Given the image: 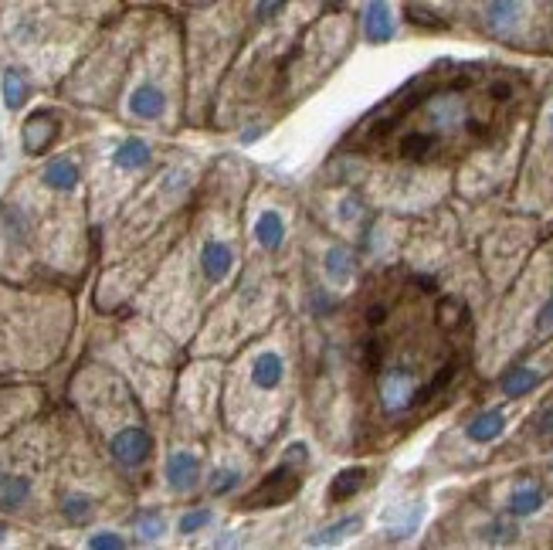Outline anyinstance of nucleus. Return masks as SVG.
I'll use <instances>...</instances> for the list:
<instances>
[{
  "label": "nucleus",
  "mask_w": 553,
  "mask_h": 550,
  "mask_svg": "<svg viewBox=\"0 0 553 550\" xmlns=\"http://www.w3.org/2000/svg\"><path fill=\"white\" fill-rule=\"evenodd\" d=\"M14 540V527L11 520H7V513H0V547H7Z\"/></svg>",
  "instance_id": "obj_31"
},
{
  "label": "nucleus",
  "mask_w": 553,
  "mask_h": 550,
  "mask_svg": "<svg viewBox=\"0 0 553 550\" xmlns=\"http://www.w3.org/2000/svg\"><path fill=\"white\" fill-rule=\"evenodd\" d=\"M503 432H506V415H503V411H496V408L479 411V415H475L469 425H465V435H469L472 442H479V445L496 442Z\"/></svg>",
  "instance_id": "obj_18"
},
{
  "label": "nucleus",
  "mask_w": 553,
  "mask_h": 550,
  "mask_svg": "<svg viewBox=\"0 0 553 550\" xmlns=\"http://www.w3.org/2000/svg\"><path fill=\"white\" fill-rule=\"evenodd\" d=\"M241 479H245V472L238 466H228V462H221V466L207 469L204 476V489L211 500H224V496H235V489L241 486Z\"/></svg>",
  "instance_id": "obj_17"
},
{
  "label": "nucleus",
  "mask_w": 553,
  "mask_h": 550,
  "mask_svg": "<svg viewBox=\"0 0 553 550\" xmlns=\"http://www.w3.org/2000/svg\"><path fill=\"white\" fill-rule=\"evenodd\" d=\"M384 320H387V309L380 306V303L367 309V323H370V326H380V323H384Z\"/></svg>",
  "instance_id": "obj_33"
},
{
  "label": "nucleus",
  "mask_w": 553,
  "mask_h": 550,
  "mask_svg": "<svg viewBox=\"0 0 553 550\" xmlns=\"http://www.w3.org/2000/svg\"><path fill=\"white\" fill-rule=\"evenodd\" d=\"M163 486L174 496H194L204 489V455L190 445H174L163 455Z\"/></svg>",
  "instance_id": "obj_2"
},
{
  "label": "nucleus",
  "mask_w": 553,
  "mask_h": 550,
  "mask_svg": "<svg viewBox=\"0 0 553 550\" xmlns=\"http://www.w3.org/2000/svg\"><path fill=\"white\" fill-rule=\"evenodd\" d=\"M537 384H540V374L533 371V367H513V371H506L503 377V394L506 398H523V394H530Z\"/></svg>",
  "instance_id": "obj_25"
},
{
  "label": "nucleus",
  "mask_w": 553,
  "mask_h": 550,
  "mask_svg": "<svg viewBox=\"0 0 553 550\" xmlns=\"http://www.w3.org/2000/svg\"><path fill=\"white\" fill-rule=\"evenodd\" d=\"M360 527H364V517H357V513H350V517H343V520L330 523V527H326V530H319L316 537H309V544H313V547L340 544V540H347V537L357 534Z\"/></svg>",
  "instance_id": "obj_23"
},
{
  "label": "nucleus",
  "mask_w": 553,
  "mask_h": 550,
  "mask_svg": "<svg viewBox=\"0 0 553 550\" xmlns=\"http://www.w3.org/2000/svg\"><path fill=\"white\" fill-rule=\"evenodd\" d=\"M533 330H537L540 337H543V333H550V330H553V296L540 306V313H537V323H533Z\"/></svg>",
  "instance_id": "obj_30"
},
{
  "label": "nucleus",
  "mask_w": 553,
  "mask_h": 550,
  "mask_svg": "<svg viewBox=\"0 0 553 550\" xmlns=\"http://www.w3.org/2000/svg\"><path fill=\"white\" fill-rule=\"evenodd\" d=\"M353 269H357V262H353V252H350V248L333 245L330 252H326L323 272H326V279H330L333 286H347V282L353 279Z\"/></svg>",
  "instance_id": "obj_19"
},
{
  "label": "nucleus",
  "mask_w": 553,
  "mask_h": 550,
  "mask_svg": "<svg viewBox=\"0 0 553 550\" xmlns=\"http://www.w3.org/2000/svg\"><path fill=\"white\" fill-rule=\"evenodd\" d=\"M313 313L316 316H333L336 313V296H330L326 289L313 292Z\"/></svg>",
  "instance_id": "obj_29"
},
{
  "label": "nucleus",
  "mask_w": 553,
  "mask_h": 550,
  "mask_svg": "<svg viewBox=\"0 0 553 550\" xmlns=\"http://www.w3.org/2000/svg\"><path fill=\"white\" fill-rule=\"evenodd\" d=\"M543 506V489L540 486H516L513 489V496H509V517H533Z\"/></svg>",
  "instance_id": "obj_24"
},
{
  "label": "nucleus",
  "mask_w": 553,
  "mask_h": 550,
  "mask_svg": "<svg viewBox=\"0 0 553 550\" xmlns=\"http://www.w3.org/2000/svg\"><path fill=\"white\" fill-rule=\"evenodd\" d=\"M55 510L65 527L89 530L92 523L99 520L102 503H99V496L85 486H62V493H58V500H55Z\"/></svg>",
  "instance_id": "obj_8"
},
{
  "label": "nucleus",
  "mask_w": 553,
  "mask_h": 550,
  "mask_svg": "<svg viewBox=\"0 0 553 550\" xmlns=\"http://www.w3.org/2000/svg\"><path fill=\"white\" fill-rule=\"evenodd\" d=\"M129 530H133V544H160L170 534V520L163 506H140L129 517Z\"/></svg>",
  "instance_id": "obj_14"
},
{
  "label": "nucleus",
  "mask_w": 553,
  "mask_h": 550,
  "mask_svg": "<svg viewBox=\"0 0 553 550\" xmlns=\"http://www.w3.org/2000/svg\"><path fill=\"white\" fill-rule=\"evenodd\" d=\"M235 272V245L224 235H204L197 245V279L211 292L228 282V275Z\"/></svg>",
  "instance_id": "obj_3"
},
{
  "label": "nucleus",
  "mask_w": 553,
  "mask_h": 550,
  "mask_svg": "<svg viewBox=\"0 0 553 550\" xmlns=\"http://www.w3.org/2000/svg\"><path fill=\"white\" fill-rule=\"evenodd\" d=\"M438 143H442V136H438L435 130H414V133L404 136L397 150H401V157H408V160H425L438 150Z\"/></svg>",
  "instance_id": "obj_21"
},
{
  "label": "nucleus",
  "mask_w": 553,
  "mask_h": 550,
  "mask_svg": "<svg viewBox=\"0 0 553 550\" xmlns=\"http://www.w3.org/2000/svg\"><path fill=\"white\" fill-rule=\"evenodd\" d=\"M377 394H380V405H384L387 415H404L408 408L418 405L425 398V388L418 384V377L408 367H387L377 381Z\"/></svg>",
  "instance_id": "obj_4"
},
{
  "label": "nucleus",
  "mask_w": 553,
  "mask_h": 550,
  "mask_svg": "<svg viewBox=\"0 0 553 550\" xmlns=\"http://www.w3.org/2000/svg\"><path fill=\"white\" fill-rule=\"evenodd\" d=\"M360 31L367 45H391L397 38V14L391 0H367L360 14Z\"/></svg>",
  "instance_id": "obj_11"
},
{
  "label": "nucleus",
  "mask_w": 553,
  "mask_h": 550,
  "mask_svg": "<svg viewBox=\"0 0 553 550\" xmlns=\"http://www.w3.org/2000/svg\"><path fill=\"white\" fill-rule=\"evenodd\" d=\"M425 116H428V130H435L438 136H445L452 130H462V126L469 123L472 109H469V99H465L459 89H445V92L428 96Z\"/></svg>",
  "instance_id": "obj_6"
},
{
  "label": "nucleus",
  "mask_w": 553,
  "mask_h": 550,
  "mask_svg": "<svg viewBox=\"0 0 553 550\" xmlns=\"http://www.w3.org/2000/svg\"><path fill=\"white\" fill-rule=\"evenodd\" d=\"M48 191H58V194H79L82 184H85V167L79 157L72 153H55L41 163V170L34 174Z\"/></svg>",
  "instance_id": "obj_9"
},
{
  "label": "nucleus",
  "mask_w": 553,
  "mask_h": 550,
  "mask_svg": "<svg viewBox=\"0 0 553 550\" xmlns=\"http://www.w3.org/2000/svg\"><path fill=\"white\" fill-rule=\"evenodd\" d=\"M537 432L540 435H553V408H547V411H543V415H540V421H537Z\"/></svg>",
  "instance_id": "obj_32"
},
{
  "label": "nucleus",
  "mask_w": 553,
  "mask_h": 550,
  "mask_svg": "<svg viewBox=\"0 0 553 550\" xmlns=\"http://www.w3.org/2000/svg\"><path fill=\"white\" fill-rule=\"evenodd\" d=\"M170 109H174V96H170L167 82L157 72H143L140 79L129 85L123 99V113L143 126H163L170 119Z\"/></svg>",
  "instance_id": "obj_1"
},
{
  "label": "nucleus",
  "mask_w": 553,
  "mask_h": 550,
  "mask_svg": "<svg viewBox=\"0 0 553 550\" xmlns=\"http://www.w3.org/2000/svg\"><path fill=\"white\" fill-rule=\"evenodd\" d=\"M513 537H516V527L509 520H492L486 527V540H492V544H509Z\"/></svg>",
  "instance_id": "obj_27"
},
{
  "label": "nucleus",
  "mask_w": 553,
  "mask_h": 550,
  "mask_svg": "<svg viewBox=\"0 0 553 550\" xmlns=\"http://www.w3.org/2000/svg\"><path fill=\"white\" fill-rule=\"evenodd\" d=\"M248 381H252L255 391L275 394L285 384V357L279 350H258L252 364H248Z\"/></svg>",
  "instance_id": "obj_13"
},
{
  "label": "nucleus",
  "mask_w": 553,
  "mask_h": 550,
  "mask_svg": "<svg viewBox=\"0 0 553 550\" xmlns=\"http://www.w3.org/2000/svg\"><path fill=\"white\" fill-rule=\"evenodd\" d=\"M299 489V476H296V469H292V462H285L282 459V466L272 472L269 479H262V486L255 489L252 496L245 500L248 510H258V506H279L289 500L292 493Z\"/></svg>",
  "instance_id": "obj_12"
},
{
  "label": "nucleus",
  "mask_w": 553,
  "mask_h": 550,
  "mask_svg": "<svg viewBox=\"0 0 553 550\" xmlns=\"http://www.w3.org/2000/svg\"><path fill=\"white\" fill-rule=\"evenodd\" d=\"M85 547H92V550H126V547H133V537H126L123 530H112V527H89Z\"/></svg>",
  "instance_id": "obj_26"
},
{
  "label": "nucleus",
  "mask_w": 553,
  "mask_h": 550,
  "mask_svg": "<svg viewBox=\"0 0 553 550\" xmlns=\"http://www.w3.org/2000/svg\"><path fill=\"white\" fill-rule=\"evenodd\" d=\"M211 523H214L211 506H187V510L177 517L174 530L180 537H197V534H207V527H211Z\"/></svg>",
  "instance_id": "obj_22"
},
{
  "label": "nucleus",
  "mask_w": 553,
  "mask_h": 550,
  "mask_svg": "<svg viewBox=\"0 0 553 550\" xmlns=\"http://www.w3.org/2000/svg\"><path fill=\"white\" fill-rule=\"evenodd\" d=\"M31 92H34L31 75L21 65H4V72H0V96H4L7 113H21L31 102Z\"/></svg>",
  "instance_id": "obj_15"
},
{
  "label": "nucleus",
  "mask_w": 553,
  "mask_h": 550,
  "mask_svg": "<svg viewBox=\"0 0 553 550\" xmlns=\"http://www.w3.org/2000/svg\"><path fill=\"white\" fill-rule=\"evenodd\" d=\"M262 133H265V126H252V130H245V133H241V143H255Z\"/></svg>",
  "instance_id": "obj_34"
},
{
  "label": "nucleus",
  "mask_w": 553,
  "mask_h": 550,
  "mask_svg": "<svg viewBox=\"0 0 553 550\" xmlns=\"http://www.w3.org/2000/svg\"><path fill=\"white\" fill-rule=\"evenodd\" d=\"M58 136H62V119H58V113L38 109V113H31L21 126V150L28 153V157H45L51 146H55Z\"/></svg>",
  "instance_id": "obj_10"
},
{
  "label": "nucleus",
  "mask_w": 553,
  "mask_h": 550,
  "mask_svg": "<svg viewBox=\"0 0 553 550\" xmlns=\"http://www.w3.org/2000/svg\"><path fill=\"white\" fill-rule=\"evenodd\" d=\"M252 235H255V245L262 248V252H279L282 242H285V218L275 208L258 211Z\"/></svg>",
  "instance_id": "obj_16"
},
{
  "label": "nucleus",
  "mask_w": 553,
  "mask_h": 550,
  "mask_svg": "<svg viewBox=\"0 0 553 550\" xmlns=\"http://www.w3.org/2000/svg\"><path fill=\"white\" fill-rule=\"evenodd\" d=\"M38 500V479L28 469H17L7 462L4 476H0V513L7 517H21Z\"/></svg>",
  "instance_id": "obj_7"
},
{
  "label": "nucleus",
  "mask_w": 553,
  "mask_h": 550,
  "mask_svg": "<svg viewBox=\"0 0 553 550\" xmlns=\"http://www.w3.org/2000/svg\"><path fill=\"white\" fill-rule=\"evenodd\" d=\"M153 157H157L153 143L146 140V136L129 133V136H119V140L109 146L106 163L116 177H140L153 167Z\"/></svg>",
  "instance_id": "obj_5"
},
{
  "label": "nucleus",
  "mask_w": 553,
  "mask_h": 550,
  "mask_svg": "<svg viewBox=\"0 0 553 550\" xmlns=\"http://www.w3.org/2000/svg\"><path fill=\"white\" fill-rule=\"evenodd\" d=\"M364 486H367V469L364 466H353V469L336 472V479L330 483V503H347Z\"/></svg>",
  "instance_id": "obj_20"
},
{
  "label": "nucleus",
  "mask_w": 553,
  "mask_h": 550,
  "mask_svg": "<svg viewBox=\"0 0 553 550\" xmlns=\"http://www.w3.org/2000/svg\"><path fill=\"white\" fill-rule=\"evenodd\" d=\"M285 4H289V0H255L252 17H255V21L265 24V21H272V17H279Z\"/></svg>",
  "instance_id": "obj_28"
}]
</instances>
